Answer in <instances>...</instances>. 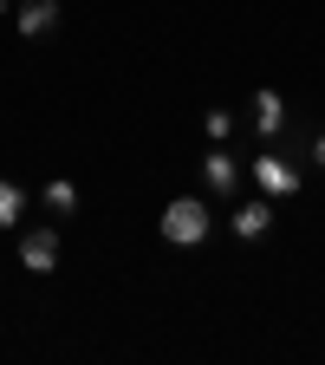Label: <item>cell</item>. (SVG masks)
I'll return each instance as SVG.
<instances>
[{
  "mask_svg": "<svg viewBox=\"0 0 325 365\" xmlns=\"http://www.w3.org/2000/svg\"><path fill=\"white\" fill-rule=\"evenodd\" d=\"M20 267L26 274H53L59 267V228H26L20 235Z\"/></svg>",
  "mask_w": 325,
  "mask_h": 365,
  "instance_id": "3",
  "label": "cell"
},
{
  "mask_svg": "<svg viewBox=\"0 0 325 365\" xmlns=\"http://www.w3.org/2000/svg\"><path fill=\"white\" fill-rule=\"evenodd\" d=\"M0 14H7V0H0Z\"/></svg>",
  "mask_w": 325,
  "mask_h": 365,
  "instance_id": "12",
  "label": "cell"
},
{
  "mask_svg": "<svg viewBox=\"0 0 325 365\" xmlns=\"http://www.w3.org/2000/svg\"><path fill=\"white\" fill-rule=\"evenodd\" d=\"M202 130L215 137V144H228V137H235V111H221V105H215V111L202 118Z\"/></svg>",
  "mask_w": 325,
  "mask_h": 365,
  "instance_id": "10",
  "label": "cell"
},
{
  "mask_svg": "<svg viewBox=\"0 0 325 365\" xmlns=\"http://www.w3.org/2000/svg\"><path fill=\"white\" fill-rule=\"evenodd\" d=\"M267 228H273V196H260V202H241V209H235V235H241V242H260Z\"/></svg>",
  "mask_w": 325,
  "mask_h": 365,
  "instance_id": "6",
  "label": "cell"
},
{
  "mask_svg": "<svg viewBox=\"0 0 325 365\" xmlns=\"http://www.w3.org/2000/svg\"><path fill=\"white\" fill-rule=\"evenodd\" d=\"M14 26H20L26 39H46V33L59 26V0H26V7L14 14Z\"/></svg>",
  "mask_w": 325,
  "mask_h": 365,
  "instance_id": "5",
  "label": "cell"
},
{
  "mask_svg": "<svg viewBox=\"0 0 325 365\" xmlns=\"http://www.w3.org/2000/svg\"><path fill=\"white\" fill-rule=\"evenodd\" d=\"M254 182H260V196H299V163L280 157V150H260L254 157Z\"/></svg>",
  "mask_w": 325,
  "mask_h": 365,
  "instance_id": "2",
  "label": "cell"
},
{
  "mask_svg": "<svg viewBox=\"0 0 325 365\" xmlns=\"http://www.w3.org/2000/svg\"><path fill=\"white\" fill-rule=\"evenodd\" d=\"M312 157H319V163H325V130H319V137H312Z\"/></svg>",
  "mask_w": 325,
  "mask_h": 365,
  "instance_id": "11",
  "label": "cell"
},
{
  "mask_svg": "<svg viewBox=\"0 0 325 365\" xmlns=\"http://www.w3.org/2000/svg\"><path fill=\"white\" fill-rule=\"evenodd\" d=\"M280 124H287V98H280V91H254V130L260 137H280Z\"/></svg>",
  "mask_w": 325,
  "mask_h": 365,
  "instance_id": "7",
  "label": "cell"
},
{
  "mask_svg": "<svg viewBox=\"0 0 325 365\" xmlns=\"http://www.w3.org/2000/svg\"><path fill=\"white\" fill-rule=\"evenodd\" d=\"M26 215V190H20V182H7V176H0V228H14Z\"/></svg>",
  "mask_w": 325,
  "mask_h": 365,
  "instance_id": "9",
  "label": "cell"
},
{
  "mask_svg": "<svg viewBox=\"0 0 325 365\" xmlns=\"http://www.w3.org/2000/svg\"><path fill=\"white\" fill-rule=\"evenodd\" d=\"M39 202H46V209H53V215H72V209H78V182H65V176H53V182H46V190H39Z\"/></svg>",
  "mask_w": 325,
  "mask_h": 365,
  "instance_id": "8",
  "label": "cell"
},
{
  "mask_svg": "<svg viewBox=\"0 0 325 365\" xmlns=\"http://www.w3.org/2000/svg\"><path fill=\"white\" fill-rule=\"evenodd\" d=\"M202 182H208L215 196H228V190H235V182H241V163L228 157V144H215V150L202 157Z\"/></svg>",
  "mask_w": 325,
  "mask_h": 365,
  "instance_id": "4",
  "label": "cell"
},
{
  "mask_svg": "<svg viewBox=\"0 0 325 365\" xmlns=\"http://www.w3.org/2000/svg\"><path fill=\"white\" fill-rule=\"evenodd\" d=\"M163 242H176V248H196V242H208V228H215V215H208V202L202 196H176L169 209H163Z\"/></svg>",
  "mask_w": 325,
  "mask_h": 365,
  "instance_id": "1",
  "label": "cell"
}]
</instances>
